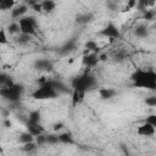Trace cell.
<instances>
[{"label": "cell", "mask_w": 156, "mask_h": 156, "mask_svg": "<svg viewBox=\"0 0 156 156\" xmlns=\"http://www.w3.org/2000/svg\"><path fill=\"white\" fill-rule=\"evenodd\" d=\"M133 85L140 89L156 90V72L151 68L149 69H136L130 76Z\"/></svg>", "instance_id": "cell-1"}, {"label": "cell", "mask_w": 156, "mask_h": 156, "mask_svg": "<svg viewBox=\"0 0 156 156\" xmlns=\"http://www.w3.org/2000/svg\"><path fill=\"white\" fill-rule=\"evenodd\" d=\"M60 94L54 89L50 79H46L44 83L39 84V88H37L33 93L32 96L37 100H48V99H55Z\"/></svg>", "instance_id": "cell-2"}, {"label": "cell", "mask_w": 156, "mask_h": 156, "mask_svg": "<svg viewBox=\"0 0 156 156\" xmlns=\"http://www.w3.org/2000/svg\"><path fill=\"white\" fill-rule=\"evenodd\" d=\"M96 87H98V84H96L95 77L89 74L88 72L72 79V89H80V90H84L88 93L89 90L95 89Z\"/></svg>", "instance_id": "cell-3"}, {"label": "cell", "mask_w": 156, "mask_h": 156, "mask_svg": "<svg viewBox=\"0 0 156 156\" xmlns=\"http://www.w3.org/2000/svg\"><path fill=\"white\" fill-rule=\"evenodd\" d=\"M22 93H23V87L21 84H16V83L11 87L2 85L0 89V95L4 99L9 100L10 102H20Z\"/></svg>", "instance_id": "cell-4"}, {"label": "cell", "mask_w": 156, "mask_h": 156, "mask_svg": "<svg viewBox=\"0 0 156 156\" xmlns=\"http://www.w3.org/2000/svg\"><path fill=\"white\" fill-rule=\"evenodd\" d=\"M18 23L21 27V33H26V34H29L32 37L37 35L38 23L33 16H23L18 20Z\"/></svg>", "instance_id": "cell-5"}, {"label": "cell", "mask_w": 156, "mask_h": 156, "mask_svg": "<svg viewBox=\"0 0 156 156\" xmlns=\"http://www.w3.org/2000/svg\"><path fill=\"white\" fill-rule=\"evenodd\" d=\"M99 34L102 35V37L110 38L111 40H113V39H122V34H121L118 27H117L115 23H112V22L107 23V26L104 27V28L99 32Z\"/></svg>", "instance_id": "cell-6"}, {"label": "cell", "mask_w": 156, "mask_h": 156, "mask_svg": "<svg viewBox=\"0 0 156 156\" xmlns=\"http://www.w3.org/2000/svg\"><path fill=\"white\" fill-rule=\"evenodd\" d=\"M76 49H77V39L76 38H71L58 49V54L61 56H67L68 54H71Z\"/></svg>", "instance_id": "cell-7"}, {"label": "cell", "mask_w": 156, "mask_h": 156, "mask_svg": "<svg viewBox=\"0 0 156 156\" xmlns=\"http://www.w3.org/2000/svg\"><path fill=\"white\" fill-rule=\"evenodd\" d=\"M34 68L40 72H50L54 68V65L48 58H38L34 61Z\"/></svg>", "instance_id": "cell-8"}, {"label": "cell", "mask_w": 156, "mask_h": 156, "mask_svg": "<svg viewBox=\"0 0 156 156\" xmlns=\"http://www.w3.org/2000/svg\"><path fill=\"white\" fill-rule=\"evenodd\" d=\"M99 61H100V58H99L98 52H90L88 55H83V65L88 68L96 66Z\"/></svg>", "instance_id": "cell-9"}, {"label": "cell", "mask_w": 156, "mask_h": 156, "mask_svg": "<svg viewBox=\"0 0 156 156\" xmlns=\"http://www.w3.org/2000/svg\"><path fill=\"white\" fill-rule=\"evenodd\" d=\"M155 129H156V128H155L152 124L145 122L144 124H141L140 127H138L136 133H138L139 135H141V136H151V135L155 134Z\"/></svg>", "instance_id": "cell-10"}, {"label": "cell", "mask_w": 156, "mask_h": 156, "mask_svg": "<svg viewBox=\"0 0 156 156\" xmlns=\"http://www.w3.org/2000/svg\"><path fill=\"white\" fill-rule=\"evenodd\" d=\"M50 82H51L54 89H55L58 94H69V93L73 91V89L68 88V87H67L65 83H62L61 80H57V79H50Z\"/></svg>", "instance_id": "cell-11"}, {"label": "cell", "mask_w": 156, "mask_h": 156, "mask_svg": "<svg viewBox=\"0 0 156 156\" xmlns=\"http://www.w3.org/2000/svg\"><path fill=\"white\" fill-rule=\"evenodd\" d=\"M85 94H87V91H84V90L73 89V91H72V106L76 107V106H78V105H80V104L84 101Z\"/></svg>", "instance_id": "cell-12"}, {"label": "cell", "mask_w": 156, "mask_h": 156, "mask_svg": "<svg viewBox=\"0 0 156 156\" xmlns=\"http://www.w3.org/2000/svg\"><path fill=\"white\" fill-rule=\"evenodd\" d=\"M28 11V5L27 4H21V5H17L15 6L12 10H11V16L12 18L15 20H20L21 17L24 16V13Z\"/></svg>", "instance_id": "cell-13"}, {"label": "cell", "mask_w": 156, "mask_h": 156, "mask_svg": "<svg viewBox=\"0 0 156 156\" xmlns=\"http://www.w3.org/2000/svg\"><path fill=\"white\" fill-rule=\"evenodd\" d=\"M93 20H94V15H93L91 12H84V13H79V15H77L74 21H76L77 24H82V26H84V24L90 23Z\"/></svg>", "instance_id": "cell-14"}, {"label": "cell", "mask_w": 156, "mask_h": 156, "mask_svg": "<svg viewBox=\"0 0 156 156\" xmlns=\"http://www.w3.org/2000/svg\"><path fill=\"white\" fill-rule=\"evenodd\" d=\"M26 127H27V130H28L29 133H32L34 136H37V135L44 133V128H43L39 123H33V122H30V121H27Z\"/></svg>", "instance_id": "cell-15"}, {"label": "cell", "mask_w": 156, "mask_h": 156, "mask_svg": "<svg viewBox=\"0 0 156 156\" xmlns=\"http://www.w3.org/2000/svg\"><path fill=\"white\" fill-rule=\"evenodd\" d=\"M155 4H156V0H138L135 7H136V10L144 12V11H146L147 9L154 7Z\"/></svg>", "instance_id": "cell-16"}, {"label": "cell", "mask_w": 156, "mask_h": 156, "mask_svg": "<svg viewBox=\"0 0 156 156\" xmlns=\"http://www.w3.org/2000/svg\"><path fill=\"white\" fill-rule=\"evenodd\" d=\"M116 94H117V91L112 88H101V89H99V95L104 100H110V99L115 98Z\"/></svg>", "instance_id": "cell-17"}, {"label": "cell", "mask_w": 156, "mask_h": 156, "mask_svg": "<svg viewBox=\"0 0 156 156\" xmlns=\"http://www.w3.org/2000/svg\"><path fill=\"white\" fill-rule=\"evenodd\" d=\"M32 39V35L29 34H26V33H20L15 37V43L20 46H23V45H27Z\"/></svg>", "instance_id": "cell-18"}, {"label": "cell", "mask_w": 156, "mask_h": 156, "mask_svg": "<svg viewBox=\"0 0 156 156\" xmlns=\"http://www.w3.org/2000/svg\"><path fill=\"white\" fill-rule=\"evenodd\" d=\"M58 138H60V143H62V144H66V145H73L74 144V139H73L71 132L60 133Z\"/></svg>", "instance_id": "cell-19"}, {"label": "cell", "mask_w": 156, "mask_h": 156, "mask_svg": "<svg viewBox=\"0 0 156 156\" xmlns=\"http://www.w3.org/2000/svg\"><path fill=\"white\" fill-rule=\"evenodd\" d=\"M147 34H149V30L145 24H138L134 28V35L138 38H146Z\"/></svg>", "instance_id": "cell-20"}, {"label": "cell", "mask_w": 156, "mask_h": 156, "mask_svg": "<svg viewBox=\"0 0 156 156\" xmlns=\"http://www.w3.org/2000/svg\"><path fill=\"white\" fill-rule=\"evenodd\" d=\"M41 6H43V12L51 13L56 7V2L54 0H43L41 1Z\"/></svg>", "instance_id": "cell-21"}, {"label": "cell", "mask_w": 156, "mask_h": 156, "mask_svg": "<svg viewBox=\"0 0 156 156\" xmlns=\"http://www.w3.org/2000/svg\"><path fill=\"white\" fill-rule=\"evenodd\" d=\"M34 139H35V136H34L32 133H29L28 130H27V132L21 133V134H20V136H18V141H20L21 144H26V143L33 141Z\"/></svg>", "instance_id": "cell-22"}, {"label": "cell", "mask_w": 156, "mask_h": 156, "mask_svg": "<svg viewBox=\"0 0 156 156\" xmlns=\"http://www.w3.org/2000/svg\"><path fill=\"white\" fill-rule=\"evenodd\" d=\"M38 146H39V145L35 143V140H33V141H29V143L23 144L22 150H23L24 152H27V154H32V152H35V151H37Z\"/></svg>", "instance_id": "cell-23"}, {"label": "cell", "mask_w": 156, "mask_h": 156, "mask_svg": "<svg viewBox=\"0 0 156 156\" xmlns=\"http://www.w3.org/2000/svg\"><path fill=\"white\" fill-rule=\"evenodd\" d=\"M7 32L10 34H20L21 33V27H20V23L18 22H11L9 26H7Z\"/></svg>", "instance_id": "cell-24"}, {"label": "cell", "mask_w": 156, "mask_h": 156, "mask_svg": "<svg viewBox=\"0 0 156 156\" xmlns=\"http://www.w3.org/2000/svg\"><path fill=\"white\" fill-rule=\"evenodd\" d=\"M41 119V113L39 110H34V111H30L29 116H28V121L33 122V123H39Z\"/></svg>", "instance_id": "cell-25"}, {"label": "cell", "mask_w": 156, "mask_h": 156, "mask_svg": "<svg viewBox=\"0 0 156 156\" xmlns=\"http://www.w3.org/2000/svg\"><path fill=\"white\" fill-rule=\"evenodd\" d=\"M15 7V0H0V10H12Z\"/></svg>", "instance_id": "cell-26"}, {"label": "cell", "mask_w": 156, "mask_h": 156, "mask_svg": "<svg viewBox=\"0 0 156 156\" xmlns=\"http://www.w3.org/2000/svg\"><path fill=\"white\" fill-rule=\"evenodd\" d=\"M0 83H1V85H6V87H11V85L15 84L12 78L10 76H7L6 73H1L0 74Z\"/></svg>", "instance_id": "cell-27"}, {"label": "cell", "mask_w": 156, "mask_h": 156, "mask_svg": "<svg viewBox=\"0 0 156 156\" xmlns=\"http://www.w3.org/2000/svg\"><path fill=\"white\" fill-rule=\"evenodd\" d=\"M112 58H113L115 62H122V61H124L127 58V54H126L124 50H118V51H116L113 54Z\"/></svg>", "instance_id": "cell-28"}, {"label": "cell", "mask_w": 156, "mask_h": 156, "mask_svg": "<svg viewBox=\"0 0 156 156\" xmlns=\"http://www.w3.org/2000/svg\"><path fill=\"white\" fill-rule=\"evenodd\" d=\"M85 49L90 50L91 52H99L100 51V48H99V45L95 40H88L85 43Z\"/></svg>", "instance_id": "cell-29"}, {"label": "cell", "mask_w": 156, "mask_h": 156, "mask_svg": "<svg viewBox=\"0 0 156 156\" xmlns=\"http://www.w3.org/2000/svg\"><path fill=\"white\" fill-rule=\"evenodd\" d=\"M46 141L48 144L50 145H56L60 143V138H58V134H48L46 135Z\"/></svg>", "instance_id": "cell-30"}, {"label": "cell", "mask_w": 156, "mask_h": 156, "mask_svg": "<svg viewBox=\"0 0 156 156\" xmlns=\"http://www.w3.org/2000/svg\"><path fill=\"white\" fill-rule=\"evenodd\" d=\"M106 7L110 11H117L118 10V2H117V0H107L106 1Z\"/></svg>", "instance_id": "cell-31"}, {"label": "cell", "mask_w": 156, "mask_h": 156, "mask_svg": "<svg viewBox=\"0 0 156 156\" xmlns=\"http://www.w3.org/2000/svg\"><path fill=\"white\" fill-rule=\"evenodd\" d=\"M35 143L39 145V146H43V145H45V144H48V141H46V135L43 133V134H39V135H37L35 136Z\"/></svg>", "instance_id": "cell-32"}, {"label": "cell", "mask_w": 156, "mask_h": 156, "mask_svg": "<svg viewBox=\"0 0 156 156\" xmlns=\"http://www.w3.org/2000/svg\"><path fill=\"white\" fill-rule=\"evenodd\" d=\"M143 16H144L145 20L151 21V20H154V17L156 16V11H154V10H149V9H147L146 11L143 12Z\"/></svg>", "instance_id": "cell-33"}, {"label": "cell", "mask_w": 156, "mask_h": 156, "mask_svg": "<svg viewBox=\"0 0 156 156\" xmlns=\"http://www.w3.org/2000/svg\"><path fill=\"white\" fill-rule=\"evenodd\" d=\"M7 43H9V40H7V37H6V30H5V28H1V30H0V44L5 45Z\"/></svg>", "instance_id": "cell-34"}, {"label": "cell", "mask_w": 156, "mask_h": 156, "mask_svg": "<svg viewBox=\"0 0 156 156\" xmlns=\"http://www.w3.org/2000/svg\"><path fill=\"white\" fill-rule=\"evenodd\" d=\"M145 104L151 107H156V96H149L145 99Z\"/></svg>", "instance_id": "cell-35"}, {"label": "cell", "mask_w": 156, "mask_h": 156, "mask_svg": "<svg viewBox=\"0 0 156 156\" xmlns=\"http://www.w3.org/2000/svg\"><path fill=\"white\" fill-rule=\"evenodd\" d=\"M136 2H138V0H128L127 6H126V10H124V11H130L132 9H134V7L136 6Z\"/></svg>", "instance_id": "cell-36"}, {"label": "cell", "mask_w": 156, "mask_h": 156, "mask_svg": "<svg viewBox=\"0 0 156 156\" xmlns=\"http://www.w3.org/2000/svg\"><path fill=\"white\" fill-rule=\"evenodd\" d=\"M146 122L152 124L155 128H156V115H150L147 118H146Z\"/></svg>", "instance_id": "cell-37"}, {"label": "cell", "mask_w": 156, "mask_h": 156, "mask_svg": "<svg viewBox=\"0 0 156 156\" xmlns=\"http://www.w3.org/2000/svg\"><path fill=\"white\" fill-rule=\"evenodd\" d=\"M32 9H33L35 12H43V6H41V2H35L34 5H32Z\"/></svg>", "instance_id": "cell-38"}, {"label": "cell", "mask_w": 156, "mask_h": 156, "mask_svg": "<svg viewBox=\"0 0 156 156\" xmlns=\"http://www.w3.org/2000/svg\"><path fill=\"white\" fill-rule=\"evenodd\" d=\"M52 127H54V130H55V132H58V130H61V129L65 127V124H63L62 122H57V123H55Z\"/></svg>", "instance_id": "cell-39"}, {"label": "cell", "mask_w": 156, "mask_h": 156, "mask_svg": "<svg viewBox=\"0 0 156 156\" xmlns=\"http://www.w3.org/2000/svg\"><path fill=\"white\" fill-rule=\"evenodd\" d=\"M2 123H4V127H5V128H10V127H11V121H10L9 118H5Z\"/></svg>", "instance_id": "cell-40"}, {"label": "cell", "mask_w": 156, "mask_h": 156, "mask_svg": "<svg viewBox=\"0 0 156 156\" xmlns=\"http://www.w3.org/2000/svg\"><path fill=\"white\" fill-rule=\"evenodd\" d=\"M99 58H100V61H106L107 60V55L106 54H101V55H99Z\"/></svg>", "instance_id": "cell-41"}, {"label": "cell", "mask_w": 156, "mask_h": 156, "mask_svg": "<svg viewBox=\"0 0 156 156\" xmlns=\"http://www.w3.org/2000/svg\"><path fill=\"white\" fill-rule=\"evenodd\" d=\"M121 147H122V149H123V152H124V154H126V155H128V154H129V151H128V149H126V147H124V145H122V146H121Z\"/></svg>", "instance_id": "cell-42"}]
</instances>
